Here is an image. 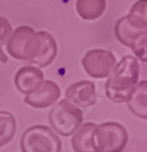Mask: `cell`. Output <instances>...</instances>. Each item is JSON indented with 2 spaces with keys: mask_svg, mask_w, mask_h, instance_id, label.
I'll return each mask as SVG.
<instances>
[{
  "mask_svg": "<svg viewBox=\"0 0 147 152\" xmlns=\"http://www.w3.org/2000/svg\"><path fill=\"white\" fill-rule=\"evenodd\" d=\"M11 33H12L11 23L5 17L0 16V48H3V45L6 44Z\"/></svg>",
  "mask_w": 147,
  "mask_h": 152,
  "instance_id": "obj_17",
  "label": "cell"
},
{
  "mask_svg": "<svg viewBox=\"0 0 147 152\" xmlns=\"http://www.w3.org/2000/svg\"><path fill=\"white\" fill-rule=\"evenodd\" d=\"M127 16L138 29L147 31V0H138Z\"/></svg>",
  "mask_w": 147,
  "mask_h": 152,
  "instance_id": "obj_15",
  "label": "cell"
},
{
  "mask_svg": "<svg viewBox=\"0 0 147 152\" xmlns=\"http://www.w3.org/2000/svg\"><path fill=\"white\" fill-rule=\"evenodd\" d=\"M60 96V86L52 80H44L34 93L24 97V102L35 108H45L55 105Z\"/></svg>",
  "mask_w": 147,
  "mask_h": 152,
  "instance_id": "obj_7",
  "label": "cell"
},
{
  "mask_svg": "<svg viewBox=\"0 0 147 152\" xmlns=\"http://www.w3.org/2000/svg\"><path fill=\"white\" fill-rule=\"evenodd\" d=\"M77 12L83 20L94 21L106 11V0H77Z\"/></svg>",
  "mask_w": 147,
  "mask_h": 152,
  "instance_id": "obj_12",
  "label": "cell"
},
{
  "mask_svg": "<svg viewBox=\"0 0 147 152\" xmlns=\"http://www.w3.org/2000/svg\"><path fill=\"white\" fill-rule=\"evenodd\" d=\"M44 82V73L35 66H24L15 75V85L17 90L24 95L34 93Z\"/></svg>",
  "mask_w": 147,
  "mask_h": 152,
  "instance_id": "obj_9",
  "label": "cell"
},
{
  "mask_svg": "<svg viewBox=\"0 0 147 152\" xmlns=\"http://www.w3.org/2000/svg\"><path fill=\"white\" fill-rule=\"evenodd\" d=\"M22 152H61L58 135L46 125H33L21 137Z\"/></svg>",
  "mask_w": 147,
  "mask_h": 152,
  "instance_id": "obj_4",
  "label": "cell"
},
{
  "mask_svg": "<svg viewBox=\"0 0 147 152\" xmlns=\"http://www.w3.org/2000/svg\"><path fill=\"white\" fill-rule=\"evenodd\" d=\"M130 49L140 61L147 62V31L139 33L134 38Z\"/></svg>",
  "mask_w": 147,
  "mask_h": 152,
  "instance_id": "obj_16",
  "label": "cell"
},
{
  "mask_svg": "<svg viewBox=\"0 0 147 152\" xmlns=\"http://www.w3.org/2000/svg\"><path fill=\"white\" fill-rule=\"evenodd\" d=\"M132 115L141 119H147V80L138 82L127 101Z\"/></svg>",
  "mask_w": 147,
  "mask_h": 152,
  "instance_id": "obj_10",
  "label": "cell"
},
{
  "mask_svg": "<svg viewBox=\"0 0 147 152\" xmlns=\"http://www.w3.org/2000/svg\"><path fill=\"white\" fill-rule=\"evenodd\" d=\"M139 77L140 66L138 58L131 55L123 57L108 74L105 85L107 97L116 104L127 102L131 90L139 82Z\"/></svg>",
  "mask_w": 147,
  "mask_h": 152,
  "instance_id": "obj_2",
  "label": "cell"
},
{
  "mask_svg": "<svg viewBox=\"0 0 147 152\" xmlns=\"http://www.w3.org/2000/svg\"><path fill=\"white\" fill-rule=\"evenodd\" d=\"M141 32H143V31H140L134 26V24L129 21L128 16L120 17L116 22V26H114V34L117 37V39L119 40V43H122L128 48H130L134 38Z\"/></svg>",
  "mask_w": 147,
  "mask_h": 152,
  "instance_id": "obj_13",
  "label": "cell"
},
{
  "mask_svg": "<svg viewBox=\"0 0 147 152\" xmlns=\"http://www.w3.org/2000/svg\"><path fill=\"white\" fill-rule=\"evenodd\" d=\"M66 99L74 105L82 107H91L96 102L95 84L90 80H80L73 83L67 88Z\"/></svg>",
  "mask_w": 147,
  "mask_h": 152,
  "instance_id": "obj_8",
  "label": "cell"
},
{
  "mask_svg": "<svg viewBox=\"0 0 147 152\" xmlns=\"http://www.w3.org/2000/svg\"><path fill=\"white\" fill-rule=\"evenodd\" d=\"M117 63L113 53L105 49H92L82 58V66L84 71L92 78H106L112 72Z\"/></svg>",
  "mask_w": 147,
  "mask_h": 152,
  "instance_id": "obj_6",
  "label": "cell"
},
{
  "mask_svg": "<svg viewBox=\"0 0 147 152\" xmlns=\"http://www.w3.org/2000/svg\"><path fill=\"white\" fill-rule=\"evenodd\" d=\"M128 144V132L117 122L96 125L94 130V148L96 152H122Z\"/></svg>",
  "mask_w": 147,
  "mask_h": 152,
  "instance_id": "obj_5",
  "label": "cell"
},
{
  "mask_svg": "<svg viewBox=\"0 0 147 152\" xmlns=\"http://www.w3.org/2000/svg\"><path fill=\"white\" fill-rule=\"evenodd\" d=\"M16 119L7 111H0V147L9 144L16 134Z\"/></svg>",
  "mask_w": 147,
  "mask_h": 152,
  "instance_id": "obj_14",
  "label": "cell"
},
{
  "mask_svg": "<svg viewBox=\"0 0 147 152\" xmlns=\"http://www.w3.org/2000/svg\"><path fill=\"white\" fill-rule=\"evenodd\" d=\"M0 61H1L3 63L7 62V57H6V55L4 54V51H3V48H0Z\"/></svg>",
  "mask_w": 147,
  "mask_h": 152,
  "instance_id": "obj_18",
  "label": "cell"
},
{
  "mask_svg": "<svg viewBox=\"0 0 147 152\" xmlns=\"http://www.w3.org/2000/svg\"><path fill=\"white\" fill-rule=\"evenodd\" d=\"M83 111L74 104L63 99L55 104L49 113V123L55 133L71 136L83 124Z\"/></svg>",
  "mask_w": 147,
  "mask_h": 152,
  "instance_id": "obj_3",
  "label": "cell"
},
{
  "mask_svg": "<svg viewBox=\"0 0 147 152\" xmlns=\"http://www.w3.org/2000/svg\"><path fill=\"white\" fill-rule=\"evenodd\" d=\"M95 123H84L76 130L72 137V147L74 152H96L94 148Z\"/></svg>",
  "mask_w": 147,
  "mask_h": 152,
  "instance_id": "obj_11",
  "label": "cell"
},
{
  "mask_svg": "<svg viewBox=\"0 0 147 152\" xmlns=\"http://www.w3.org/2000/svg\"><path fill=\"white\" fill-rule=\"evenodd\" d=\"M6 49L11 57L28 61L39 68L51 65L57 55L55 38L45 31L35 32L29 26H20L12 32Z\"/></svg>",
  "mask_w": 147,
  "mask_h": 152,
  "instance_id": "obj_1",
  "label": "cell"
}]
</instances>
